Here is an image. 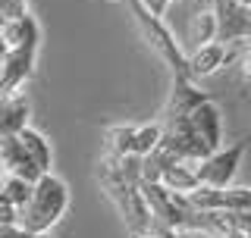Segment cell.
I'll list each match as a JSON object with an SVG mask.
<instances>
[{
    "instance_id": "1",
    "label": "cell",
    "mask_w": 251,
    "mask_h": 238,
    "mask_svg": "<svg viewBox=\"0 0 251 238\" xmlns=\"http://www.w3.org/2000/svg\"><path fill=\"white\" fill-rule=\"evenodd\" d=\"M66 207H69V188H66V182L57 179L53 172H44V176L35 182L31 197L19 207L16 226L28 229V232H50V229L63 219Z\"/></svg>"
},
{
    "instance_id": "2",
    "label": "cell",
    "mask_w": 251,
    "mask_h": 238,
    "mask_svg": "<svg viewBox=\"0 0 251 238\" xmlns=\"http://www.w3.org/2000/svg\"><path fill=\"white\" fill-rule=\"evenodd\" d=\"M98 182H100V188H104V194L110 197V204L116 207V213L123 216V223H126L129 232H138L141 226L151 223V210H148V204H145L141 185L123 179L120 172L104 160L98 163Z\"/></svg>"
},
{
    "instance_id": "3",
    "label": "cell",
    "mask_w": 251,
    "mask_h": 238,
    "mask_svg": "<svg viewBox=\"0 0 251 238\" xmlns=\"http://www.w3.org/2000/svg\"><path fill=\"white\" fill-rule=\"evenodd\" d=\"M126 3H129L132 13H135V22H138L141 35H145V41L151 44V50L173 69V75H188V53L179 47L176 35L170 31L167 22H163L160 16H154L151 10H145L138 0H126Z\"/></svg>"
},
{
    "instance_id": "4",
    "label": "cell",
    "mask_w": 251,
    "mask_h": 238,
    "mask_svg": "<svg viewBox=\"0 0 251 238\" xmlns=\"http://www.w3.org/2000/svg\"><path fill=\"white\" fill-rule=\"evenodd\" d=\"M242 157H245V141H235V144H229V147H217L214 154H207L198 163L201 185H214V188L232 185L235 172H239Z\"/></svg>"
},
{
    "instance_id": "5",
    "label": "cell",
    "mask_w": 251,
    "mask_h": 238,
    "mask_svg": "<svg viewBox=\"0 0 251 238\" xmlns=\"http://www.w3.org/2000/svg\"><path fill=\"white\" fill-rule=\"evenodd\" d=\"M217 10V41L220 44H235L251 38V6L239 0H214Z\"/></svg>"
},
{
    "instance_id": "6",
    "label": "cell",
    "mask_w": 251,
    "mask_h": 238,
    "mask_svg": "<svg viewBox=\"0 0 251 238\" xmlns=\"http://www.w3.org/2000/svg\"><path fill=\"white\" fill-rule=\"evenodd\" d=\"M38 44L41 41H28L19 47H10L3 57V75H0V97H10L25 85V78L35 69V57H38Z\"/></svg>"
},
{
    "instance_id": "7",
    "label": "cell",
    "mask_w": 251,
    "mask_h": 238,
    "mask_svg": "<svg viewBox=\"0 0 251 238\" xmlns=\"http://www.w3.org/2000/svg\"><path fill=\"white\" fill-rule=\"evenodd\" d=\"M204 100H210L204 91L195 88V78L192 75H173V88H170V97L160 110V119L157 122H170V119H182V116H192L195 107H201Z\"/></svg>"
},
{
    "instance_id": "8",
    "label": "cell",
    "mask_w": 251,
    "mask_h": 238,
    "mask_svg": "<svg viewBox=\"0 0 251 238\" xmlns=\"http://www.w3.org/2000/svg\"><path fill=\"white\" fill-rule=\"evenodd\" d=\"M0 169L13 172V176H22V179H28V182H38V179L44 176V169L28 157V150H25V144H22L19 132H16V135H3V138H0Z\"/></svg>"
},
{
    "instance_id": "9",
    "label": "cell",
    "mask_w": 251,
    "mask_h": 238,
    "mask_svg": "<svg viewBox=\"0 0 251 238\" xmlns=\"http://www.w3.org/2000/svg\"><path fill=\"white\" fill-rule=\"evenodd\" d=\"M185 41L188 47H201L217 41V10H214V0H201V6L188 16V31H185ZM188 50V53H192Z\"/></svg>"
},
{
    "instance_id": "10",
    "label": "cell",
    "mask_w": 251,
    "mask_h": 238,
    "mask_svg": "<svg viewBox=\"0 0 251 238\" xmlns=\"http://www.w3.org/2000/svg\"><path fill=\"white\" fill-rule=\"evenodd\" d=\"M229 63V50L226 44L220 41H210V44H201L188 53V75L192 78H204V75H214L220 66Z\"/></svg>"
},
{
    "instance_id": "11",
    "label": "cell",
    "mask_w": 251,
    "mask_h": 238,
    "mask_svg": "<svg viewBox=\"0 0 251 238\" xmlns=\"http://www.w3.org/2000/svg\"><path fill=\"white\" fill-rule=\"evenodd\" d=\"M188 119H192L195 132H198L214 150H217V147H223V119H220V110H217L214 100H204L201 107H195Z\"/></svg>"
},
{
    "instance_id": "12",
    "label": "cell",
    "mask_w": 251,
    "mask_h": 238,
    "mask_svg": "<svg viewBox=\"0 0 251 238\" xmlns=\"http://www.w3.org/2000/svg\"><path fill=\"white\" fill-rule=\"evenodd\" d=\"M160 182L170 188V191H195V188L201 185V179H198V160H176V163H170L167 169H163V176Z\"/></svg>"
},
{
    "instance_id": "13",
    "label": "cell",
    "mask_w": 251,
    "mask_h": 238,
    "mask_svg": "<svg viewBox=\"0 0 251 238\" xmlns=\"http://www.w3.org/2000/svg\"><path fill=\"white\" fill-rule=\"evenodd\" d=\"M25 119H28V100L25 97H19V94L0 97V138L22 132L25 129Z\"/></svg>"
},
{
    "instance_id": "14",
    "label": "cell",
    "mask_w": 251,
    "mask_h": 238,
    "mask_svg": "<svg viewBox=\"0 0 251 238\" xmlns=\"http://www.w3.org/2000/svg\"><path fill=\"white\" fill-rule=\"evenodd\" d=\"M0 35H3L6 47H19V44H28V41H41V25H38L35 16H22V19L10 22V25L0 28Z\"/></svg>"
},
{
    "instance_id": "15",
    "label": "cell",
    "mask_w": 251,
    "mask_h": 238,
    "mask_svg": "<svg viewBox=\"0 0 251 238\" xmlns=\"http://www.w3.org/2000/svg\"><path fill=\"white\" fill-rule=\"evenodd\" d=\"M19 138H22V144H25V150H28V157H31V160L41 166L44 172H50V144H47V138H44V135L25 125V129L19 132Z\"/></svg>"
},
{
    "instance_id": "16",
    "label": "cell",
    "mask_w": 251,
    "mask_h": 238,
    "mask_svg": "<svg viewBox=\"0 0 251 238\" xmlns=\"http://www.w3.org/2000/svg\"><path fill=\"white\" fill-rule=\"evenodd\" d=\"M31 191H35V182H28V179H22V176L6 172V176L0 179V197H6V201L16 204V207H22V204L31 197Z\"/></svg>"
},
{
    "instance_id": "17",
    "label": "cell",
    "mask_w": 251,
    "mask_h": 238,
    "mask_svg": "<svg viewBox=\"0 0 251 238\" xmlns=\"http://www.w3.org/2000/svg\"><path fill=\"white\" fill-rule=\"evenodd\" d=\"M107 147L104 154H132V141H135V125H113V129H107Z\"/></svg>"
},
{
    "instance_id": "18",
    "label": "cell",
    "mask_w": 251,
    "mask_h": 238,
    "mask_svg": "<svg viewBox=\"0 0 251 238\" xmlns=\"http://www.w3.org/2000/svg\"><path fill=\"white\" fill-rule=\"evenodd\" d=\"M160 138H163V125H160V122L138 125V129H135V141H132V154L148 157L157 144H160Z\"/></svg>"
},
{
    "instance_id": "19",
    "label": "cell",
    "mask_w": 251,
    "mask_h": 238,
    "mask_svg": "<svg viewBox=\"0 0 251 238\" xmlns=\"http://www.w3.org/2000/svg\"><path fill=\"white\" fill-rule=\"evenodd\" d=\"M28 16V3L25 0H0V28L10 25V22Z\"/></svg>"
},
{
    "instance_id": "20",
    "label": "cell",
    "mask_w": 251,
    "mask_h": 238,
    "mask_svg": "<svg viewBox=\"0 0 251 238\" xmlns=\"http://www.w3.org/2000/svg\"><path fill=\"white\" fill-rule=\"evenodd\" d=\"M129 235H132V238H182V232H176V229L157 223V219H151L148 226H141L138 232H129Z\"/></svg>"
},
{
    "instance_id": "21",
    "label": "cell",
    "mask_w": 251,
    "mask_h": 238,
    "mask_svg": "<svg viewBox=\"0 0 251 238\" xmlns=\"http://www.w3.org/2000/svg\"><path fill=\"white\" fill-rule=\"evenodd\" d=\"M235 47H239V57H235L239 75L245 78V82H251V38L248 41H235Z\"/></svg>"
},
{
    "instance_id": "22",
    "label": "cell",
    "mask_w": 251,
    "mask_h": 238,
    "mask_svg": "<svg viewBox=\"0 0 251 238\" xmlns=\"http://www.w3.org/2000/svg\"><path fill=\"white\" fill-rule=\"evenodd\" d=\"M226 219H229V229H235V232H242L245 238H251V207L226 213Z\"/></svg>"
},
{
    "instance_id": "23",
    "label": "cell",
    "mask_w": 251,
    "mask_h": 238,
    "mask_svg": "<svg viewBox=\"0 0 251 238\" xmlns=\"http://www.w3.org/2000/svg\"><path fill=\"white\" fill-rule=\"evenodd\" d=\"M0 238H50V232H28V229H22L16 223H6V226H0Z\"/></svg>"
},
{
    "instance_id": "24",
    "label": "cell",
    "mask_w": 251,
    "mask_h": 238,
    "mask_svg": "<svg viewBox=\"0 0 251 238\" xmlns=\"http://www.w3.org/2000/svg\"><path fill=\"white\" fill-rule=\"evenodd\" d=\"M16 216H19V207H16V204H10L6 197H0V226L16 223Z\"/></svg>"
},
{
    "instance_id": "25",
    "label": "cell",
    "mask_w": 251,
    "mask_h": 238,
    "mask_svg": "<svg viewBox=\"0 0 251 238\" xmlns=\"http://www.w3.org/2000/svg\"><path fill=\"white\" fill-rule=\"evenodd\" d=\"M138 3L145 6V10H151L154 16H160V19H163V16H167V10L173 6V0H138Z\"/></svg>"
},
{
    "instance_id": "26",
    "label": "cell",
    "mask_w": 251,
    "mask_h": 238,
    "mask_svg": "<svg viewBox=\"0 0 251 238\" xmlns=\"http://www.w3.org/2000/svg\"><path fill=\"white\" fill-rule=\"evenodd\" d=\"M223 238H245V235H242V232H235V229H229V232H226Z\"/></svg>"
},
{
    "instance_id": "27",
    "label": "cell",
    "mask_w": 251,
    "mask_h": 238,
    "mask_svg": "<svg viewBox=\"0 0 251 238\" xmlns=\"http://www.w3.org/2000/svg\"><path fill=\"white\" fill-rule=\"evenodd\" d=\"M239 3H245V6H251V0H239Z\"/></svg>"
},
{
    "instance_id": "28",
    "label": "cell",
    "mask_w": 251,
    "mask_h": 238,
    "mask_svg": "<svg viewBox=\"0 0 251 238\" xmlns=\"http://www.w3.org/2000/svg\"><path fill=\"white\" fill-rule=\"evenodd\" d=\"M0 75H3V60H0Z\"/></svg>"
},
{
    "instance_id": "29",
    "label": "cell",
    "mask_w": 251,
    "mask_h": 238,
    "mask_svg": "<svg viewBox=\"0 0 251 238\" xmlns=\"http://www.w3.org/2000/svg\"><path fill=\"white\" fill-rule=\"evenodd\" d=\"M113 3H123V0H113Z\"/></svg>"
},
{
    "instance_id": "30",
    "label": "cell",
    "mask_w": 251,
    "mask_h": 238,
    "mask_svg": "<svg viewBox=\"0 0 251 238\" xmlns=\"http://www.w3.org/2000/svg\"><path fill=\"white\" fill-rule=\"evenodd\" d=\"M176 3H179V0H176Z\"/></svg>"
}]
</instances>
